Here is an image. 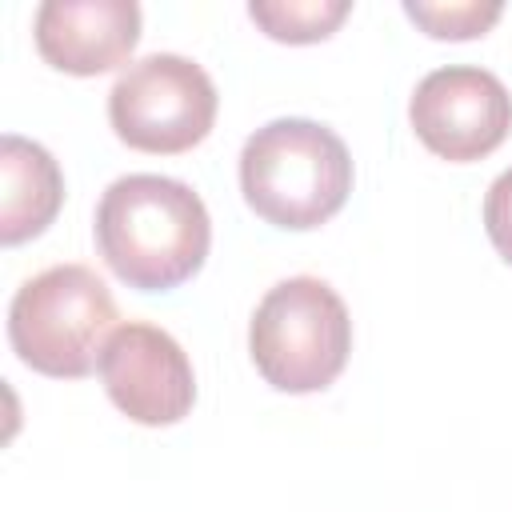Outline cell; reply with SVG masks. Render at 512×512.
Returning <instances> with one entry per match:
<instances>
[{"mask_svg": "<svg viewBox=\"0 0 512 512\" xmlns=\"http://www.w3.org/2000/svg\"><path fill=\"white\" fill-rule=\"evenodd\" d=\"M240 188L256 216L276 228H320L352 192V156L344 140L300 116L268 120L244 140Z\"/></svg>", "mask_w": 512, "mask_h": 512, "instance_id": "7a4b0ae2", "label": "cell"}, {"mask_svg": "<svg viewBox=\"0 0 512 512\" xmlns=\"http://www.w3.org/2000/svg\"><path fill=\"white\" fill-rule=\"evenodd\" d=\"M96 244L128 288L164 292L200 272L212 220L184 180L132 172L104 188L96 204Z\"/></svg>", "mask_w": 512, "mask_h": 512, "instance_id": "6da1fadb", "label": "cell"}, {"mask_svg": "<svg viewBox=\"0 0 512 512\" xmlns=\"http://www.w3.org/2000/svg\"><path fill=\"white\" fill-rule=\"evenodd\" d=\"M256 372L280 392L328 388L352 352V320L332 284L288 276L264 292L248 324Z\"/></svg>", "mask_w": 512, "mask_h": 512, "instance_id": "277c9868", "label": "cell"}, {"mask_svg": "<svg viewBox=\"0 0 512 512\" xmlns=\"http://www.w3.org/2000/svg\"><path fill=\"white\" fill-rule=\"evenodd\" d=\"M352 12L348 0H252L248 16L284 44H316L340 28Z\"/></svg>", "mask_w": 512, "mask_h": 512, "instance_id": "30bf717a", "label": "cell"}, {"mask_svg": "<svg viewBox=\"0 0 512 512\" xmlns=\"http://www.w3.org/2000/svg\"><path fill=\"white\" fill-rule=\"evenodd\" d=\"M484 228L492 248L512 264V168H504L484 196Z\"/></svg>", "mask_w": 512, "mask_h": 512, "instance_id": "7c38bea8", "label": "cell"}, {"mask_svg": "<svg viewBox=\"0 0 512 512\" xmlns=\"http://www.w3.org/2000/svg\"><path fill=\"white\" fill-rule=\"evenodd\" d=\"M36 52L72 76H100L124 64L140 40L136 0H44L36 8Z\"/></svg>", "mask_w": 512, "mask_h": 512, "instance_id": "ba28073f", "label": "cell"}, {"mask_svg": "<svg viewBox=\"0 0 512 512\" xmlns=\"http://www.w3.org/2000/svg\"><path fill=\"white\" fill-rule=\"evenodd\" d=\"M408 20H416L436 40H472L500 20V0H404Z\"/></svg>", "mask_w": 512, "mask_h": 512, "instance_id": "8fae6325", "label": "cell"}, {"mask_svg": "<svg viewBox=\"0 0 512 512\" xmlns=\"http://www.w3.org/2000/svg\"><path fill=\"white\" fill-rule=\"evenodd\" d=\"M108 120L116 136L136 152H188L212 132L216 120V84L212 76L176 52H152L108 92Z\"/></svg>", "mask_w": 512, "mask_h": 512, "instance_id": "5b68a950", "label": "cell"}, {"mask_svg": "<svg viewBox=\"0 0 512 512\" xmlns=\"http://www.w3.org/2000/svg\"><path fill=\"white\" fill-rule=\"evenodd\" d=\"M408 116L428 152L468 164L504 144L512 128V96L488 68L448 64L416 84Z\"/></svg>", "mask_w": 512, "mask_h": 512, "instance_id": "8992f818", "label": "cell"}, {"mask_svg": "<svg viewBox=\"0 0 512 512\" xmlns=\"http://www.w3.org/2000/svg\"><path fill=\"white\" fill-rule=\"evenodd\" d=\"M100 380L112 404L148 428L176 424L192 412L196 376L184 348L156 324H120L100 352Z\"/></svg>", "mask_w": 512, "mask_h": 512, "instance_id": "52a82bcc", "label": "cell"}, {"mask_svg": "<svg viewBox=\"0 0 512 512\" xmlns=\"http://www.w3.org/2000/svg\"><path fill=\"white\" fill-rule=\"evenodd\" d=\"M116 300L84 264H56L24 280L8 308L12 352L44 376L76 380L100 364L116 332Z\"/></svg>", "mask_w": 512, "mask_h": 512, "instance_id": "3957f363", "label": "cell"}, {"mask_svg": "<svg viewBox=\"0 0 512 512\" xmlns=\"http://www.w3.org/2000/svg\"><path fill=\"white\" fill-rule=\"evenodd\" d=\"M64 200V176L48 148L24 136L0 140V240L24 244L40 236Z\"/></svg>", "mask_w": 512, "mask_h": 512, "instance_id": "9c48e42d", "label": "cell"}]
</instances>
